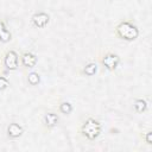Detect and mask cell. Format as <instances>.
<instances>
[{"label":"cell","instance_id":"cell-1","mask_svg":"<svg viewBox=\"0 0 152 152\" xmlns=\"http://www.w3.org/2000/svg\"><path fill=\"white\" fill-rule=\"evenodd\" d=\"M114 34L121 40L133 42L139 37V28L131 20H121L115 25Z\"/></svg>","mask_w":152,"mask_h":152},{"label":"cell","instance_id":"cell-2","mask_svg":"<svg viewBox=\"0 0 152 152\" xmlns=\"http://www.w3.org/2000/svg\"><path fill=\"white\" fill-rule=\"evenodd\" d=\"M101 132H102L101 122L97 119L91 118V116L83 120V122L80 126V134L89 141H93V140L97 139L100 137Z\"/></svg>","mask_w":152,"mask_h":152},{"label":"cell","instance_id":"cell-3","mask_svg":"<svg viewBox=\"0 0 152 152\" xmlns=\"http://www.w3.org/2000/svg\"><path fill=\"white\" fill-rule=\"evenodd\" d=\"M1 64L8 71L17 70L19 68V55H18V52L13 49L6 50L5 53L1 57Z\"/></svg>","mask_w":152,"mask_h":152},{"label":"cell","instance_id":"cell-4","mask_svg":"<svg viewBox=\"0 0 152 152\" xmlns=\"http://www.w3.org/2000/svg\"><path fill=\"white\" fill-rule=\"evenodd\" d=\"M100 63L102 64V66L108 70V71H115L116 68L120 64V57L118 53L112 52V51H107L104 52L101 57H100Z\"/></svg>","mask_w":152,"mask_h":152},{"label":"cell","instance_id":"cell-5","mask_svg":"<svg viewBox=\"0 0 152 152\" xmlns=\"http://www.w3.org/2000/svg\"><path fill=\"white\" fill-rule=\"evenodd\" d=\"M37 62H38L37 56L33 52H31V51H24L19 56V63L21 64V66L24 69H32V68H34Z\"/></svg>","mask_w":152,"mask_h":152},{"label":"cell","instance_id":"cell-6","mask_svg":"<svg viewBox=\"0 0 152 152\" xmlns=\"http://www.w3.org/2000/svg\"><path fill=\"white\" fill-rule=\"evenodd\" d=\"M50 23V15L46 12H36L31 17V24L36 28H44Z\"/></svg>","mask_w":152,"mask_h":152},{"label":"cell","instance_id":"cell-7","mask_svg":"<svg viewBox=\"0 0 152 152\" xmlns=\"http://www.w3.org/2000/svg\"><path fill=\"white\" fill-rule=\"evenodd\" d=\"M6 133H7V137L10 139H17V138H19V137L23 135L24 127L20 124H18L15 121H12V122L8 124L7 129H6Z\"/></svg>","mask_w":152,"mask_h":152},{"label":"cell","instance_id":"cell-8","mask_svg":"<svg viewBox=\"0 0 152 152\" xmlns=\"http://www.w3.org/2000/svg\"><path fill=\"white\" fill-rule=\"evenodd\" d=\"M58 120H59V118H58L57 113H55V112H46L44 118H43V125H44L46 131H51L57 125Z\"/></svg>","mask_w":152,"mask_h":152},{"label":"cell","instance_id":"cell-9","mask_svg":"<svg viewBox=\"0 0 152 152\" xmlns=\"http://www.w3.org/2000/svg\"><path fill=\"white\" fill-rule=\"evenodd\" d=\"M12 40V33L7 28L5 21L0 19V42L1 43H8Z\"/></svg>","mask_w":152,"mask_h":152},{"label":"cell","instance_id":"cell-10","mask_svg":"<svg viewBox=\"0 0 152 152\" xmlns=\"http://www.w3.org/2000/svg\"><path fill=\"white\" fill-rule=\"evenodd\" d=\"M147 107H148V103H147V101L145 99H135L134 102H133V108L139 114L146 112L147 110Z\"/></svg>","mask_w":152,"mask_h":152},{"label":"cell","instance_id":"cell-11","mask_svg":"<svg viewBox=\"0 0 152 152\" xmlns=\"http://www.w3.org/2000/svg\"><path fill=\"white\" fill-rule=\"evenodd\" d=\"M96 72H97V64L95 62L87 63L82 69V74L86 76H94Z\"/></svg>","mask_w":152,"mask_h":152},{"label":"cell","instance_id":"cell-12","mask_svg":"<svg viewBox=\"0 0 152 152\" xmlns=\"http://www.w3.org/2000/svg\"><path fill=\"white\" fill-rule=\"evenodd\" d=\"M58 112L64 115H69L72 112V104L68 101H61L58 103Z\"/></svg>","mask_w":152,"mask_h":152},{"label":"cell","instance_id":"cell-13","mask_svg":"<svg viewBox=\"0 0 152 152\" xmlns=\"http://www.w3.org/2000/svg\"><path fill=\"white\" fill-rule=\"evenodd\" d=\"M27 83L30 86H38L40 83V76L38 72H34V71H31L27 74Z\"/></svg>","mask_w":152,"mask_h":152},{"label":"cell","instance_id":"cell-14","mask_svg":"<svg viewBox=\"0 0 152 152\" xmlns=\"http://www.w3.org/2000/svg\"><path fill=\"white\" fill-rule=\"evenodd\" d=\"M141 139L144 140V142H146L147 145H152V132L151 131H146L141 134Z\"/></svg>","mask_w":152,"mask_h":152},{"label":"cell","instance_id":"cell-15","mask_svg":"<svg viewBox=\"0 0 152 152\" xmlns=\"http://www.w3.org/2000/svg\"><path fill=\"white\" fill-rule=\"evenodd\" d=\"M10 86V81L7 77H5L4 75H0V91H4L5 89H7Z\"/></svg>","mask_w":152,"mask_h":152}]
</instances>
